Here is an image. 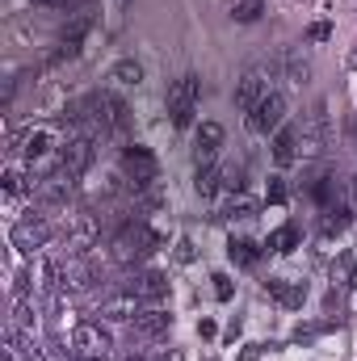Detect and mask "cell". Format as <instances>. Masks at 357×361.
<instances>
[{
  "label": "cell",
  "mask_w": 357,
  "mask_h": 361,
  "mask_svg": "<svg viewBox=\"0 0 357 361\" xmlns=\"http://www.w3.org/2000/svg\"><path fill=\"white\" fill-rule=\"evenodd\" d=\"M156 248H164V235L156 231V227H147L143 219H135V223H126L118 235H114V261L118 265H139V261H147Z\"/></svg>",
  "instance_id": "6da1fadb"
},
{
  "label": "cell",
  "mask_w": 357,
  "mask_h": 361,
  "mask_svg": "<svg viewBox=\"0 0 357 361\" xmlns=\"http://www.w3.org/2000/svg\"><path fill=\"white\" fill-rule=\"evenodd\" d=\"M198 101H202V80H198L193 72H185V76H177V80L169 85V114H173V126H177V130H185V126L193 122Z\"/></svg>",
  "instance_id": "7a4b0ae2"
},
{
  "label": "cell",
  "mask_w": 357,
  "mask_h": 361,
  "mask_svg": "<svg viewBox=\"0 0 357 361\" xmlns=\"http://www.w3.org/2000/svg\"><path fill=\"white\" fill-rule=\"evenodd\" d=\"M122 177L131 180V189L139 193V189L160 185V164H156V156L147 147H126L122 152Z\"/></svg>",
  "instance_id": "3957f363"
},
{
  "label": "cell",
  "mask_w": 357,
  "mask_h": 361,
  "mask_svg": "<svg viewBox=\"0 0 357 361\" xmlns=\"http://www.w3.org/2000/svg\"><path fill=\"white\" fill-rule=\"evenodd\" d=\"M269 92H277L273 89V72H269V68H248V72L240 76V85H236V105L248 114V109H257V105L265 101Z\"/></svg>",
  "instance_id": "277c9868"
},
{
  "label": "cell",
  "mask_w": 357,
  "mask_h": 361,
  "mask_svg": "<svg viewBox=\"0 0 357 361\" xmlns=\"http://www.w3.org/2000/svg\"><path fill=\"white\" fill-rule=\"evenodd\" d=\"M72 349L80 353L85 361H105L109 357V349H114V341H109V332L101 328V324H80L76 332H72Z\"/></svg>",
  "instance_id": "5b68a950"
},
{
  "label": "cell",
  "mask_w": 357,
  "mask_h": 361,
  "mask_svg": "<svg viewBox=\"0 0 357 361\" xmlns=\"http://www.w3.org/2000/svg\"><path fill=\"white\" fill-rule=\"evenodd\" d=\"M47 240H51V223L42 214H25L21 223H13V248L17 252H38V248H47Z\"/></svg>",
  "instance_id": "8992f818"
},
{
  "label": "cell",
  "mask_w": 357,
  "mask_h": 361,
  "mask_svg": "<svg viewBox=\"0 0 357 361\" xmlns=\"http://www.w3.org/2000/svg\"><path fill=\"white\" fill-rule=\"evenodd\" d=\"M122 290L135 294V298H143V302H156V298L169 294V277L156 273V269H131L122 277Z\"/></svg>",
  "instance_id": "52a82bcc"
},
{
  "label": "cell",
  "mask_w": 357,
  "mask_h": 361,
  "mask_svg": "<svg viewBox=\"0 0 357 361\" xmlns=\"http://www.w3.org/2000/svg\"><path fill=\"white\" fill-rule=\"evenodd\" d=\"M92 156H97V139H92V135H72V139L59 147V169H68L72 177H80L92 164Z\"/></svg>",
  "instance_id": "ba28073f"
},
{
  "label": "cell",
  "mask_w": 357,
  "mask_h": 361,
  "mask_svg": "<svg viewBox=\"0 0 357 361\" xmlns=\"http://www.w3.org/2000/svg\"><path fill=\"white\" fill-rule=\"evenodd\" d=\"M76 180L68 169H55V173H47V177H38L34 185V193H38V202H47V206H63L72 193H76Z\"/></svg>",
  "instance_id": "9c48e42d"
},
{
  "label": "cell",
  "mask_w": 357,
  "mask_h": 361,
  "mask_svg": "<svg viewBox=\"0 0 357 361\" xmlns=\"http://www.w3.org/2000/svg\"><path fill=\"white\" fill-rule=\"evenodd\" d=\"M298 143H303V156H320V152L328 147V105H324V101H315L307 126L298 130Z\"/></svg>",
  "instance_id": "30bf717a"
},
{
  "label": "cell",
  "mask_w": 357,
  "mask_h": 361,
  "mask_svg": "<svg viewBox=\"0 0 357 361\" xmlns=\"http://www.w3.org/2000/svg\"><path fill=\"white\" fill-rule=\"evenodd\" d=\"M282 118H286V97L282 92H269L257 109H248V130L253 135H269V130L282 126Z\"/></svg>",
  "instance_id": "8fae6325"
},
{
  "label": "cell",
  "mask_w": 357,
  "mask_h": 361,
  "mask_svg": "<svg viewBox=\"0 0 357 361\" xmlns=\"http://www.w3.org/2000/svg\"><path fill=\"white\" fill-rule=\"evenodd\" d=\"M97 235H101L97 219H92V214H76L72 227L63 231V248H68V257H85L92 244H97Z\"/></svg>",
  "instance_id": "7c38bea8"
},
{
  "label": "cell",
  "mask_w": 357,
  "mask_h": 361,
  "mask_svg": "<svg viewBox=\"0 0 357 361\" xmlns=\"http://www.w3.org/2000/svg\"><path fill=\"white\" fill-rule=\"evenodd\" d=\"M101 319H109V324H135L139 315H143V298H135V294H114V298H105L101 302V311H97Z\"/></svg>",
  "instance_id": "4fadbf2b"
},
{
  "label": "cell",
  "mask_w": 357,
  "mask_h": 361,
  "mask_svg": "<svg viewBox=\"0 0 357 361\" xmlns=\"http://www.w3.org/2000/svg\"><path fill=\"white\" fill-rule=\"evenodd\" d=\"M55 147H63V143H59V135H55L51 126H38V130H30V135L21 139V156H25L30 164H34V160H47Z\"/></svg>",
  "instance_id": "5bb4252c"
},
{
  "label": "cell",
  "mask_w": 357,
  "mask_h": 361,
  "mask_svg": "<svg viewBox=\"0 0 357 361\" xmlns=\"http://www.w3.org/2000/svg\"><path fill=\"white\" fill-rule=\"evenodd\" d=\"M265 294L277 302V307L294 311V307H303V298H307V286H303V281H286V277H269V281H265Z\"/></svg>",
  "instance_id": "9a60e30c"
},
{
  "label": "cell",
  "mask_w": 357,
  "mask_h": 361,
  "mask_svg": "<svg viewBox=\"0 0 357 361\" xmlns=\"http://www.w3.org/2000/svg\"><path fill=\"white\" fill-rule=\"evenodd\" d=\"M219 143H223V126H219V122H202V126H198V152H193L198 169H202V164H214Z\"/></svg>",
  "instance_id": "2e32d148"
},
{
  "label": "cell",
  "mask_w": 357,
  "mask_h": 361,
  "mask_svg": "<svg viewBox=\"0 0 357 361\" xmlns=\"http://www.w3.org/2000/svg\"><path fill=\"white\" fill-rule=\"evenodd\" d=\"M169 324H173V319H169L164 311H156V307H152V311H143V315L131 324V341H135V336H139V341H156V336H164V332H169Z\"/></svg>",
  "instance_id": "e0dca14e"
},
{
  "label": "cell",
  "mask_w": 357,
  "mask_h": 361,
  "mask_svg": "<svg viewBox=\"0 0 357 361\" xmlns=\"http://www.w3.org/2000/svg\"><path fill=\"white\" fill-rule=\"evenodd\" d=\"M273 160L282 169L298 160V130L294 126H277V135H273Z\"/></svg>",
  "instance_id": "ac0fdd59"
},
{
  "label": "cell",
  "mask_w": 357,
  "mask_h": 361,
  "mask_svg": "<svg viewBox=\"0 0 357 361\" xmlns=\"http://www.w3.org/2000/svg\"><path fill=\"white\" fill-rule=\"evenodd\" d=\"M328 277H332V290H349V286H357V252H341V257L332 261Z\"/></svg>",
  "instance_id": "d6986e66"
},
{
  "label": "cell",
  "mask_w": 357,
  "mask_h": 361,
  "mask_svg": "<svg viewBox=\"0 0 357 361\" xmlns=\"http://www.w3.org/2000/svg\"><path fill=\"white\" fill-rule=\"evenodd\" d=\"M257 210H261V202H257V197H248V193H231V202L223 206V219L244 223V219H257Z\"/></svg>",
  "instance_id": "ffe728a7"
},
{
  "label": "cell",
  "mask_w": 357,
  "mask_h": 361,
  "mask_svg": "<svg viewBox=\"0 0 357 361\" xmlns=\"http://www.w3.org/2000/svg\"><path fill=\"white\" fill-rule=\"evenodd\" d=\"M109 80L122 85V89H139V85H143V63H135V59H118L114 72H109Z\"/></svg>",
  "instance_id": "44dd1931"
},
{
  "label": "cell",
  "mask_w": 357,
  "mask_h": 361,
  "mask_svg": "<svg viewBox=\"0 0 357 361\" xmlns=\"http://www.w3.org/2000/svg\"><path fill=\"white\" fill-rule=\"evenodd\" d=\"M349 223H353V210L341 202V206H328V210H324V219H320V231H324V235H341Z\"/></svg>",
  "instance_id": "7402d4cb"
},
{
  "label": "cell",
  "mask_w": 357,
  "mask_h": 361,
  "mask_svg": "<svg viewBox=\"0 0 357 361\" xmlns=\"http://www.w3.org/2000/svg\"><path fill=\"white\" fill-rule=\"evenodd\" d=\"M286 80H290L294 89H303V85L311 80V59H307L303 51H290V55H286Z\"/></svg>",
  "instance_id": "603a6c76"
},
{
  "label": "cell",
  "mask_w": 357,
  "mask_h": 361,
  "mask_svg": "<svg viewBox=\"0 0 357 361\" xmlns=\"http://www.w3.org/2000/svg\"><path fill=\"white\" fill-rule=\"evenodd\" d=\"M294 248H298V227H294V223H286V227H277V231L269 235V252L286 257V252H294Z\"/></svg>",
  "instance_id": "cb8c5ba5"
},
{
  "label": "cell",
  "mask_w": 357,
  "mask_h": 361,
  "mask_svg": "<svg viewBox=\"0 0 357 361\" xmlns=\"http://www.w3.org/2000/svg\"><path fill=\"white\" fill-rule=\"evenodd\" d=\"M219 185H223V169H219V164H202V169H198V177H193L198 197H210Z\"/></svg>",
  "instance_id": "d4e9b609"
},
{
  "label": "cell",
  "mask_w": 357,
  "mask_h": 361,
  "mask_svg": "<svg viewBox=\"0 0 357 361\" xmlns=\"http://www.w3.org/2000/svg\"><path fill=\"white\" fill-rule=\"evenodd\" d=\"M315 202L328 210V206H341V185H337V177H320L315 180Z\"/></svg>",
  "instance_id": "484cf974"
},
{
  "label": "cell",
  "mask_w": 357,
  "mask_h": 361,
  "mask_svg": "<svg viewBox=\"0 0 357 361\" xmlns=\"http://www.w3.org/2000/svg\"><path fill=\"white\" fill-rule=\"evenodd\" d=\"M227 257H231L236 265H257V244H253V240H231V244H227Z\"/></svg>",
  "instance_id": "4316f807"
},
{
  "label": "cell",
  "mask_w": 357,
  "mask_h": 361,
  "mask_svg": "<svg viewBox=\"0 0 357 361\" xmlns=\"http://www.w3.org/2000/svg\"><path fill=\"white\" fill-rule=\"evenodd\" d=\"M80 47H85V38H59V47L51 51V63H68V59H76Z\"/></svg>",
  "instance_id": "83f0119b"
},
{
  "label": "cell",
  "mask_w": 357,
  "mask_h": 361,
  "mask_svg": "<svg viewBox=\"0 0 357 361\" xmlns=\"http://www.w3.org/2000/svg\"><path fill=\"white\" fill-rule=\"evenodd\" d=\"M21 189H30V193H34V185H25V173H21L17 164H8V169H4V193H8V197H17Z\"/></svg>",
  "instance_id": "f1b7e54d"
},
{
  "label": "cell",
  "mask_w": 357,
  "mask_h": 361,
  "mask_svg": "<svg viewBox=\"0 0 357 361\" xmlns=\"http://www.w3.org/2000/svg\"><path fill=\"white\" fill-rule=\"evenodd\" d=\"M261 13H265V4H261V0H240V4L231 8V17H236V21H257Z\"/></svg>",
  "instance_id": "f546056e"
},
{
  "label": "cell",
  "mask_w": 357,
  "mask_h": 361,
  "mask_svg": "<svg viewBox=\"0 0 357 361\" xmlns=\"http://www.w3.org/2000/svg\"><path fill=\"white\" fill-rule=\"evenodd\" d=\"M240 185H244V169H240V164H227V169H223V189L240 193Z\"/></svg>",
  "instance_id": "4dcf8cb0"
},
{
  "label": "cell",
  "mask_w": 357,
  "mask_h": 361,
  "mask_svg": "<svg viewBox=\"0 0 357 361\" xmlns=\"http://www.w3.org/2000/svg\"><path fill=\"white\" fill-rule=\"evenodd\" d=\"M42 361H72V349H63L59 341H47V349H42Z\"/></svg>",
  "instance_id": "1f68e13d"
},
{
  "label": "cell",
  "mask_w": 357,
  "mask_h": 361,
  "mask_svg": "<svg viewBox=\"0 0 357 361\" xmlns=\"http://www.w3.org/2000/svg\"><path fill=\"white\" fill-rule=\"evenodd\" d=\"M290 197V189H286V177H269V202L277 206V202H286Z\"/></svg>",
  "instance_id": "d6a6232c"
},
{
  "label": "cell",
  "mask_w": 357,
  "mask_h": 361,
  "mask_svg": "<svg viewBox=\"0 0 357 361\" xmlns=\"http://www.w3.org/2000/svg\"><path fill=\"white\" fill-rule=\"evenodd\" d=\"M307 38H311V42H328V38H332V25H328V21H315V25H307Z\"/></svg>",
  "instance_id": "836d02e7"
},
{
  "label": "cell",
  "mask_w": 357,
  "mask_h": 361,
  "mask_svg": "<svg viewBox=\"0 0 357 361\" xmlns=\"http://www.w3.org/2000/svg\"><path fill=\"white\" fill-rule=\"evenodd\" d=\"M210 281H214V294H219V298L227 302V298H231V277H227V273H214Z\"/></svg>",
  "instance_id": "e575fe53"
},
{
  "label": "cell",
  "mask_w": 357,
  "mask_h": 361,
  "mask_svg": "<svg viewBox=\"0 0 357 361\" xmlns=\"http://www.w3.org/2000/svg\"><path fill=\"white\" fill-rule=\"evenodd\" d=\"M126 4H131V0H109V30H118V21H122Z\"/></svg>",
  "instance_id": "d590c367"
},
{
  "label": "cell",
  "mask_w": 357,
  "mask_h": 361,
  "mask_svg": "<svg viewBox=\"0 0 357 361\" xmlns=\"http://www.w3.org/2000/svg\"><path fill=\"white\" fill-rule=\"evenodd\" d=\"M38 8H59V13H68V8H76L80 0H34Z\"/></svg>",
  "instance_id": "8d00e7d4"
},
{
  "label": "cell",
  "mask_w": 357,
  "mask_h": 361,
  "mask_svg": "<svg viewBox=\"0 0 357 361\" xmlns=\"http://www.w3.org/2000/svg\"><path fill=\"white\" fill-rule=\"evenodd\" d=\"M177 261H181V265H189V261H193V244H189V240H181V244H177Z\"/></svg>",
  "instance_id": "74e56055"
},
{
  "label": "cell",
  "mask_w": 357,
  "mask_h": 361,
  "mask_svg": "<svg viewBox=\"0 0 357 361\" xmlns=\"http://www.w3.org/2000/svg\"><path fill=\"white\" fill-rule=\"evenodd\" d=\"M240 361H261V345H248V349L240 353Z\"/></svg>",
  "instance_id": "f35d334b"
},
{
  "label": "cell",
  "mask_w": 357,
  "mask_h": 361,
  "mask_svg": "<svg viewBox=\"0 0 357 361\" xmlns=\"http://www.w3.org/2000/svg\"><path fill=\"white\" fill-rule=\"evenodd\" d=\"M349 68H357V47L349 51Z\"/></svg>",
  "instance_id": "ab89813d"
},
{
  "label": "cell",
  "mask_w": 357,
  "mask_h": 361,
  "mask_svg": "<svg viewBox=\"0 0 357 361\" xmlns=\"http://www.w3.org/2000/svg\"><path fill=\"white\" fill-rule=\"evenodd\" d=\"M164 361H185V357H181V353H173V357H164Z\"/></svg>",
  "instance_id": "60d3db41"
},
{
  "label": "cell",
  "mask_w": 357,
  "mask_h": 361,
  "mask_svg": "<svg viewBox=\"0 0 357 361\" xmlns=\"http://www.w3.org/2000/svg\"><path fill=\"white\" fill-rule=\"evenodd\" d=\"M105 361H109V357H105ZM126 361H143V357H126Z\"/></svg>",
  "instance_id": "b9f144b4"
},
{
  "label": "cell",
  "mask_w": 357,
  "mask_h": 361,
  "mask_svg": "<svg viewBox=\"0 0 357 361\" xmlns=\"http://www.w3.org/2000/svg\"><path fill=\"white\" fill-rule=\"evenodd\" d=\"M353 189H357V185H353Z\"/></svg>",
  "instance_id": "7bdbcfd3"
}]
</instances>
